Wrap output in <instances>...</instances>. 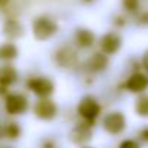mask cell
Instances as JSON below:
<instances>
[{"instance_id": "6da1fadb", "label": "cell", "mask_w": 148, "mask_h": 148, "mask_svg": "<svg viewBox=\"0 0 148 148\" xmlns=\"http://www.w3.org/2000/svg\"><path fill=\"white\" fill-rule=\"evenodd\" d=\"M58 23L48 15H39L32 21V35L36 41H49L58 34Z\"/></svg>"}, {"instance_id": "7a4b0ae2", "label": "cell", "mask_w": 148, "mask_h": 148, "mask_svg": "<svg viewBox=\"0 0 148 148\" xmlns=\"http://www.w3.org/2000/svg\"><path fill=\"white\" fill-rule=\"evenodd\" d=\"M100 112H102V106L93 96L82 97L77 105V115L82 118V121H84L93 126H95L96 119L100 116Z\"/></svg>"}, {"instance_id": "3957f363", "label": "cell", "mask_w": 148, "mask_h": 148, "mask_svg": "<svg viewBox=\"0 0 148 148\" xmlns=\"http://www.w3.org/2000/svg\"><path fill=\"white\" fill-rule=\"evenodd\" d=\"M26 87L29 92H32L35 96L39 99L44 97H51V95L55 90V84L49 77L45 76H32L26 82Z\"/></svg>"}, {"instance_id": "277c9868", "label": "cell", "mask_w": 148, "mask_h": 148, "mask_svg": "<svg viewBox=\"0 0 148 148\" xmlns=\"http://www.w3.org/2000/svg\"><path fill=\"white\" fill-rule=\"evenodd\" d=\"M5 109L10 116L25 115L29 109V99L23 93H8L5 96Z\"/></svg>"}, {"instance_id": "5b68a950", "label": "cell", "mask_w": 148, "mask_h": 148, "mask_svg": "<svg viewBox=\"0 0 148 148\" xmlns=\"http://www.w3.org/2000/svg\"><path fill=\"white\" fill-rule=\"evenodd\" d=\"M54 61L61 68H73L79 62L77 49L71 45H61L54 52Z\"/></svg>"}, {"instance_id": "8992f818", "label": "cell", "mask_w": 148, "mask_h": 148, "mask_svg": "<svg viewBox=\"0 0 148 148\" xmlns=\"http://www.w3.org/2000/svg\"><path fill=\"white\" fill-rule=\"evenodd\" d=\"M34 113L38 119L49 122L54 121L58 115V106L51 97H44L38 99L34 105Z\"/></svg>"}, {"instance_id": "52a82bcc", "label": "cell", "mask_w": 148, "mask_h": 148, "mask_svg": "<svg viewBox=\"0 0 148 148\" xmlns=\"http://www.w3.org/2000/svg\"><path fill=\"white\" fill-rule=\"evenodd\" d=\"M102 126L109 135H121L126 128V118L122 112H109L103 116Z\"/></svg>"}, {"instance_id": "ba28073f", "label": "cell", "mask_w": 148, "mask_h": 148, "mask_svg": "<svg viewBox=\"0 0 148 148\" xmlns=\"http://www.w3.org/2000/svg\"><path fill=\"white\" fill-rule=\"evenodd\" d=\"M93 138V125L82 121L76 123L70 131V139L76 145H86Z\"/></svg>"}, {"instance_id": "9c48e42d", "label": "cell", "mask_w": 148, "mask_h": 148, "mask_svg": "<svg viewBox=\"0 0 148 148\" xmlns=\"http://www.w3.org/2000/svg\"><path fill=\"white\" fill-rule=\"evenodd\" d=\"M19 79V74H18V70L10 65V64H3L0 65V95H8L9 89L18 82Z\"/></svg>"}, {"instance_id": "30bf717a", "label": "cell", "mask_w": 148, "mask_h": 148, "mask_svg": "<svg viewBox=\"0 0 148 148\" xmlns=\"http://www.w3.org/2000/svg\"><path fill=\"white\" fill-rule=\"evenodd\" d=\"M99 47L100 52H103L105 55H115L122 47V38L116 32H108L100 38Z\"/></svg>"}, {"instance_id": "8fae6325", "label": "cell", "mask_w": 148, "mask_h": 148, "mask_svg": "<svg viewBox=\"0 0 148 148\" xmlns=\"http://www.w3.org/2000/svg\"><path fill=\"white\" fill-rule=\"evenodd\" d=\"M2 32H3L5 38H8L9 42H12V41L19 39V38L23 36L25 28H23V25H22L18 19L9 18V19L5 21V23H3V26H2Z\"/></svg>"}, {"instance_id": "7c38bea8", "label": "cell", "mask_w": 148, "mask_h": 148, "mask_svg": "<svg viewBox=\"0 0 148 148\" xmlns=\"http://www.w3.org/2000/svg\"><path fill=\"white\" fill-rule=\"evenodd\" d=\"M96 36L95 32L87 28H77L74 32V44L80 49H89L95 45Z\"/></svg>"}, {"instance_id": "4fadbf2b", "label": "cell", "mask_w": 148, "mask_h": 148, "mask_svg": "<svg viewBox=\"0 0 148 148\" xmlns=\"http://www.w3.org/2000/svg\"><path fill=\"white\" fill-rule=\"evenodd\" d=\"M148 87V77L142 73H134L126 79L125 89L131 93H142Z\"/></svg>"}, {"instance_id": "5bb4252c", "label": "cell", "mask_w": 148, "mask_h": 148, "mask_svg": "<svg viewBox=\"0 0 148 148\" xmlns=\"http://www.w3.org/2000/svg\"><path fill=\"white\" fill-rule=\"evenodd\" d=\"M108 65H109V58L103 52H95L86 61V70L89 73H102L108 68Z\"/></svg>"}, {"instance_id": "9a60e30c", "label": "cell", "mask_w": 148, "mask_h": 148, "mask_svg": "<svg viewBox=\"0 0 148 148\" xmlns=\"http://www.w3.org/2000/svg\"><path fill=\"white\" fill-rule=\"evenodd\" d=\"M18 47L13 42H5L0 45V61L3 62H10L15 58H18Z\"/></svg>"}, {"instance_id": "2e32d148", "label": "cell", "mask_w": 148, "mask_h": 148, "mask_svg": "<svg viewBox=\"0 0 148 148\" xmlns=\"http://www.w3.org/2000/svg\"><path fill=\"white\" fill-rule=\"evenodd\" d=\"M21 134H22V129H21L19 123H16V122H9V123H6L5 128H3V131H2V135L6 136V138L10 139V141H16V139L21 136Z\"/></svg>"}, {"instance_id": "e0dca14e", "label": "cell", "mask_w": 148, "mask_h": 148, "mask_svg": "<svg viewBox=\"0 0 148 148\" xmlns=\"http://www.w3.org/2000/svg\"><path fill=\"white\" fill-rule=\"evenodd\" d=\"M135 112L138 116H142V118L148 116V95H142L138 97L135 103Z\"/></svg>"}, {"instance_id": "ac0fdd59", "label": "cell", "mask_w": 148, "mask_h": 148, "mask_svg": "<svg viewBox=\"0 0 148 148\" xmlns=\"http://www.w3.org/2000/svg\"><path fill=\"white\" fill-rule=\"evenodd\" d=\"M122 6L126 12L135 13L139 9V0H122Z\"/></svg>"}, {"instance_id": "d6986e66", "label": "cell", "mask_w": 148, "mask_h": 148, "mask_svg": "<svg viewBox=\"0 0 148 148\" xmlns=\"http://www.w3.org/2000/svg\"><path fill=\"white\" fill-rule=\"evenodd\" d=\"M118 148H139V145H138V142L134 141V139H123V141L119 144Z\"/></svg>"}, {"instance_id": "ffe728a7", "label": "cell", "mask_w": 148, "mask_h": 148, "mask_svg": "<svg viewBox=\"0 0 148 148\" xmlns=\"http://www.w3.org/2000/svg\"><path fill=\"white\" fill-rule=\"evenodd\" d=\"M41 148H57V142H55L52 138H45V139L42 141Z\"/></svg>"}, {"instance_id": "44dd1931", "label": "cell", "mask_w": 148, "mask_h": 148, "mask_svg": "<svg viewBox=\"0 0 148 148\" xmlns=\"http://www.w3.org/2000/svg\"><path fill=\"white\" fill-rule=\"evenodd\" d=\"M139 138H141L144 142H148V126H145V128H142V129L139 131Z\"/></svg>"}, {"instance_id": "7402d4cb", "label": "cell", "mask_w": 148, "mask_h": 148, "mask_svg": "<svg viewBox=\"0 0 148 148\" xmlns=\"http://www.w3.org/2000/svg\"><path fill=\"white\" fill-rule=\"evenodd\" d=\"M139 23L141 25H148V12H144L139 16Z\"/></svg>"}, {"instance_id": "603a6c76", "label": "cell", "mask_w": 148, "mask_h": 148, "mask_svg": "<svg viewBox=\"0 0 148 148\" xmlns=\"http://www.w3.org/2000/svg\"><path fill=\"white\" fill-rule=\"evenodd\" d=\"M142 67L148 71V49L144 52V55H142Z\"/></svg>"}, {"instance_id": "cb8c5ba5", "label": "cell", "mask_w": 148, "mask_h": 148, "mask_svg": "<svg viewBox=\"0 0 148 148\" xmlns=\"http://www.w3.org/2000/svg\"><path fill=\"white\" fill-rule=\"evenodd\" d=\"M10 2H12V0H0V9H3V8L9 6Z\"/></svg>"}, {"instance_id": "d4e9b609", "label": "cell", "mask_w": 148, "mask_h": 148, "mask_svg": "<svg viewBox=\"0 0 148 148\" xmlns=\"http://www.w3.org/2000/svg\"><path fill=\"white\" fill-rule=\"evenodd\" d=\"M83 2H84V3H93L95 0H83Z\"/></svg>"}, {"instance_id": "484cf974", "label": "cell", "mask_w": 148, "mask_h": 148, "mask_svg": "<svg viewBox=\"0 0 148 148\" xmlns=\"http://www.w3.org/2000/svg\"><path fill=\"white\" fill-rule=\"evenodd\" d=\"M80 148H92V147H87V145H83V147H80Z\"/></svg>"}, {"instance_id": "4316f807", "label": "cell", "mask_w": 148, "mask_h": 148, "mask_svg": "<svg viewBox=\"0 0 148 148\" xmlns=\"http://www.w3.org/2000/svg\"><path fill=\"white\" fill-rule=\"evenodd\" d=\"M0 138H2V129H0Z\"/></svg>"}]
</instances>
